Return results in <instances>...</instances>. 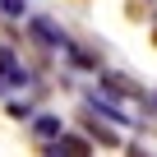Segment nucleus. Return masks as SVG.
Masks as SVG:
<instances>
[{
	"instance_id": "f03ea898",
	"label": "nucleus",
	"mask_w": 157,
	"mask_h": 157,
	"mask_svg": "<svg viewBox=\"0 0 157 157\" xmlns=\"http://www.w3.org/2000/svg\"><path fill=\"white\" fill-rule=\"evenodd\" d=\"M28 37H33L37 46H46V51H65V46H69V33H65L56 19H46V14H33V19H28Z\"/></svg>"
},
{
	"instance_id": "7ed1b4c3",
	"label": "nucleus",
	"mask_w": 157,
	"mask_h": 157,
	"mask_svg": "<svg viewBox=\"0 0 157 157\" xmlns=\"http://www.w3.org/2000/svg\"><path fill=\"white\" fill-rule=\"evenodd\" d=\"M42 152H51V157H83V152H93V143H88V134H69V129H60L51 143H42Z\"/></svg>"
},
{
	"instance_id": "6e6552de",
	"label": "nucleus",
	"mask_w": 157,
	"mask_h": 157,
	"mask_svg": "<svg viewBox=\"0 0 157 157\" xmlns=\"http://www.w3.org/2000/svg\"><path fill=\"white\" fill-rule=\"evenodd\" d=\"M10 116H14V120H28V116H33V102H10Z\"/></svg>"
},
{
	"instance_id": "0eeeda50",
	"label": "nucleus",
	"mask_w": 157,
	"mask_h": 157,
	"mask_svg": "<svg viewBox=\"0 0 157 157\" xmlns=\"http://www.w3.org/2000/svg\"><path fill=\"white\" fill-rule=\"evenodd\" d=\"M88 134H97V143H116V134L106 125H97V120H88Z\"/></svg>"
},
{
	"instance_id": "39448f33",
	"label": "nucleus",
	"mask_w": 157,
	"mask_h": 157,
	"mask_svg": "<svg viewBox=\"0 0 157 157\" xmlns=\"http://www.w3.org/2000/svg\"><path fill=\"white\" fill-rule=\"evenodd\" d=\"M102 88H111L116 97H134V102L143 97V88L134 83V78H129V74H102Z\"/></svg>"
},
{
	"instance_id": "20e7f679",
	"label": "nucleus",
	"mask_w": 157,
	"mask_h": 157,
	"mask_svg": "<svg viewBox=\"0 0 157 157\" xmlns=\"http://www.w3.org/2000/svg\"><path fill=\"white\" fill-rule=\"evenodd\" d=\"M28 125H33V139H37V143H51V139L65 129V120H60L56 111H33V116H28Z\"/></svg>"
},
{
	"instance_id": "f257e3e1",
	"label": "nucleus",
	"mask_w": 157,
	"mask_h": 157,
	"mask_svg": "<svg viewBox=\"0 0 157 157\" xmlns=\"http://www.w3.org/2000/svg\"><path fill=\"white\" fill-rule=\"evenodd\" d=\"M83 106H88V111H97V116H106L111 125H129V120H134V116H129V111L120 106V97H116L111 88H102V83L83 93Z\"/></svg>"
},
{
	"instance_id": "423d86ee",
	"label": "nucleus",
	"mask_w": 157,
	"mask_h": 157,
	"mask_svg": "<svg viewBox=\"0 0 157 157\" xmlns=\"http://www.w3.org/2000/svg\"><path fill=\"white\" fill-rule=\"evenodd\" d=\"M0 10H5L10 19H23V10H28V0H0Z\"/></svg>"
}]
</instances>
